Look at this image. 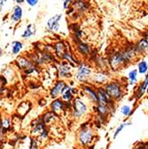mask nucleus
I'll use <instances>...</instances> for the list:
<instances>
[{
  "instance_id": "12",
  "label": "nucleus",
  "mask_w": 148,
  "mask_h": 149,
  "mask_svg": "<svg viewBox=\"0 0 148 149\" xmlns=\"http://www.w3.org/2000/svg\"><path fill=\"white\" fill-rule=\"evenodd\" d=\"M47 128V126L42 123V120H40V118H37L35 120H32V123H31V134L33 137L38 136L45 129Z\"/></svg>"
},
{
  "instance_id": "26",
  "label": "nucleus",
  "mask_w": 148,
  "mask_h": 149,
  "mask_svg": "<svg viewBox=\"0 0 148 149\" xmlns=\"http://www.w3.org/2000/svg\"><path fill=\"white\" fill-rule=\"evenodd\" d=\"M72 6H73V8H75V9H74L75 12H76V10H77V12L83 13V12H85V11L88 10L89 5H88V3H87V2L77 1V2H74V4H72Z\"/></svg>"
},
{
  "instance_id": "42",
  "label": "nucleus",
  "mask_w": 148,
  "mask_h": 149,
  "mask_svg": "<svg viewBox=\"0 0 148 149\" xmlns=\"http://www.w3.org/2000/svg\"><path fill=\"white\" fill-rule=\"evenodd\" d=\"M2 105H3V98H2L1 96H0V109H1Z\"/></svg>"
},
{
  "instance_id": "16",
  "label": "nucleus",
  "mask_w": 148,
  "mask_h": 149,
  "mask_svg": "<svg viewBox=\"0 0 148 149\" xmlns=\"http://www.w3.org/2000/svg\"><path fill=\"white\" fill-rule=\"evenodd\" d=\"M53 46H54V53H55V56L60 59H62L63 56L68 52V47H67L65 43L63 41L56 42Z\"/></svg>"
},
{
  "instance_id": "28",
  "label": "nucleus",
  "mask_w": 148,
  "mask_h": 149,
  "mask_svg": "<svg viewBox=\"0 0 148 149\" xmlns=\"http://www.w3.org/2000/svg\"><path fill=\"white\" fill-rule=\"evenodd\" d=\"M22 72L26 76H34V75H38L39 73V70H38V67L37 65L33 64L31 67H29L28 69L23 71Z\"/></svg>"
},
{
  "instance_id": "40",
  "label": "nucleus",
  "mask_w": 148,
  "mask_h": 149,
  "mask_svg": "<svg viewBox=\"0 0 148 149\" xmlns=\"http://www.w3.org/2000/svg\"><path fill=\"white\" fill-rule=\"evenodd\" d=\"M4 54H5V52H4V49H3L1 47H0V59H1V58L3 57Z\"/></svg>"
},
{
  "instance_id": "21",
  "label": "nucleus",
  "mask_w": 148,
  "mask_h": 149,
  "mask_svg": "<svg viewBox=\"0 0 148 149\" xmlns=\"http://www.w3.org/2000/svg\"><path fill=\"white\" fill-rule=\"evenodd\" d=\"M82 90H84V92L86 94H88V96L89 97V98L94 102V103H97V89L93 88L92 87L88 86V85H84L82 86Z\"/></svg>"
},
{
  "instance_id": "39",
  "label": "nucleus",
  "mask_w": 148,
  "mask_h": 149,
  "mask_svg": "<svg viewBox=\"0 0 148 149\" xmlns=\"http://www.w3.org/2000/svg\"><path fill=\"white\" fill-rule=\"evenodd\" d=\"M71 3H72V1H69V0H66V1L63 2V8L69 10V7L71 6Z\"/></svg>"
},
{
  "instance_id": "30",
  "label": "nucleus",
  "mask_w": 148,
  "mask_h": 149,
  "mask_svg": "<svg viewBox=\"0 0 148 149\" xmlns=\"http://www.w3.org/2000/svg\"><path fill=\"white\" fill-rule=\"evenodd\" d=\"M138 72L140 74H145L148 72V63L146 61H141L138 64Z\"/></svg>"
},
{
  "instance_id": "35",
  "label": "nucleus",
  "mask_w": 148,
  "mask_h": 149,
  "mask_svg": "<svg viewBox=\"0 0 148 149\" xmlns=\"http://www.w3.org/2000/svg\"><path fill=\"white\" fill-rule=\"evenodd\" d=\"M48 135H49V130H48L47 128H46L41 133L38 135V138L41 139L42 140H45V139H47L48 138Z\"/></svg>"
},
{
  "instance_id": "37",
  "label": "nucleus",
  "mask_w": 148,
  "mask_h": 149,
  "mask_svg": "<svg viewBox=\"0 0 148 149\" xmlns=\"http://www.w3.org/2000/svg\"><path fill=\"white\" fill-rule=\"evenodd\" d=\"M26 3L28 6L33 7V6H36L38 5V0H26Z\"/></svg>"
},
{
  "instance_id": "31",
  "label": "nucleus",
  "mask_w": 148,
  "mask_h": 149,
  "mask_svg": "<svg viewBox=\"0 0 148 149\" xmlns=\"http://www.w3.org/2000/svg\"><path fill=\"white\" fill-rule=\"evenodd\" d=\"M132 123H130V121H124V123H122V124H120L119 126H118V128L115 130V131H114V134H113V139H116L117 137H118V135L122 131V130L125 128V127H127V126H129V125H131Z\"/></svg>"
},
{
  "instance_id": "17",
  "label": "nucleus",
  "mask_w": 148,
  "mask_h": 149,
  "mask_svg": "<svg viewBox=\"0 0 148 149\" xmlns=\"http://www.w3.org/2000/svg\"><path fill=\"white\" fill-rule=\"evenodd\" d=\"M36 32H37V28H36L35 23H28L26 25L25 29L22 31L21 37L22 38H24V39H29L34 37L36 35Z\"/></svg>"
},
{
  "instance_id": "23",
  "label": "nucleus",
  "mask_w": 148,
  "mask_h": 149,
  "mask_svg": "<svg viewBox=\"0 0 148 149\" xmlns=\"http://www.w3.org/2000/svg\"><path fill=\"white\" fill-rule=\"evenodd\" d=\"M77 44V48H78V51L81 54V55H84V56H88L90 54L91 52V49H90V47L88 44L83 42L82 40H80L79 42H76Z\"/></svg>"
},
{
  "instance_id": "2",
  "label": "nucleus",
  "mask_w": 148,
  "mask_h": 149,
  "mask_svg": "<svg viewBox=\"0 0 148 149\" xmlns=\"http://www.w3.org/2000/svg\"><path fill=\"white\" fill-rule=\"evenodd\" d=\"M104 88L113 100H119L123 96V88L119 81H109L104 85Z\"/></svg>"
},
{
  "instance_id": "7",
  "label": "nucleus",
  "mask_w": 148,
  "mask_h": 149,
  "mask_svg": "<svg viewBox=\"0 0 148 149\" xmlns=\"http://www.w3.org/2000/svg\"><path fill=\"white\" fill-rule=\"evenodd\" d=\"M91 72L92 71H91L90 66L87 64L86 63H81L78 67V71L75 75L76 79L79 80V82H85L88 79V78L90 76Z\"/></svg>"
},
{
  "instance_id": "38",
  "label": "nucleus",
  "mask_w": 148,
  "mask_h": 149,
  "mask_svg": "<svg viewBox=\"0 0 148 149\" xmlns=\"http://www.w3.org/2000/svg\"><path fill=\"white\" fill-rule=\"evenodd\" d=\"M6 3H7L6 0H0V13H2L4 11V8H5Z\"/></svg>"
},
{
  "instance_id": "34",
  "label": "nucleus",
  "mask_w": 148,
  "mask_h": 149,
  "mask_svg": "<svg viewBox=\"0 0 148 149\" xmlns=\"http://www.w3.org/2000/svg\"><path fill=\"white\" fill-rule=\"evenodd\" d=\"M8 83H9V81L7 80V79L3 74H0V88H6Z\"/></svg>"
},
{
  "instance_id": "19",
  "label": "nucleus",
  "mask_w": 148,
  "mask_h": 149,
  "mask_svg": "<svg viewBox=\"0 0 148 149\" xmlns=\"http://www.w3.org/2000/svg\"><path fill=\"white\" fill-rule=\"evenodd\" d=\"M23 42L21 40H13L10 44V54L12 56H19L22 50L23 49Z\"/></svg>"
},
{
  "instance_id": "33",
  "label": "nucleus",
  "mask_w": 148,
  "mask_h": 149,
  "mask_svg": "<svg viewBox=\"0 0 148 149\" xmlns=\"http://www.w3.org/2000/svg\"><path fill=\"white\" fill-rule=\"evenodd\" d=\"M29 149H39V143H38V140L37 138H35V137L31 138Z\"/></svg>"
},
{
  "instance_id": "6",
  "label": "nucleus",
  "mask_w": 148,
  "mask_h": 149,
  "mask_svg": "<svg viewBox=\"0 0 148 149\" xmlns=\"http://www.w3.org/2000/svg\"><path fill=\"white\" fill-rule=\"evenodd\" d=\"M68 87L69 86L66 84V82L64 80L59 79L55 83V85L51 88V89L49 91V96L53 99H56V98H58V97L60 96V95L62 96V94L67 89Z\"/></svg>"
},
{
  "instance_id": "41",
  "label": "nucleus",
  "mask_w": 148,
  "mask_h": 149,
  "mask_svg": "<svg viewBox=\"0 0 148 149\" xmlns=\"http://www.w3.org/2000/svg\"><path fill=\"white\" fill-rule=\"evenodd\" d=\"M25 1H24V0H16V1H15V3H16V5H19V6H21L22 4H23Z\"/></svg>"
},
{
  "instance_id": "29",
  "label": "nucleus",
  "mask_w": 148,
  "mask_h": 149,
  "mask_svg": "<svg viewBox=\"0 0 148 149\" xmlns=\"http://www.w3.org/2000/svg\"><path fill=\"white\" fill-rule=\"evenodd\" d=\"M138 70L134 69V70H131L129 74H128V78L129 79V84L130 85H135L137 82H138Z\"/></svg>"
},
{
  "instance_id": "9",
  "label": "nucleus",
  "mask_w": 148,
  "mask_h": 149,
  "mask_svg": "<svg viewBox=\"0 0 148 149\" xmlns=\"http://www.w3.org/2000/svg\"><path fill=\"white\" fill-rule=\"evenodd\" d=\"M62 18H63V15H60V13L49 18L47 22V24H46L47 31L49 32H56L59 30L60 22H61Z\"/></svg>"
},
{
  "instance_id": "5",
  "label": "nucleus",
  "mask_w": 148,
  "mask_h": 149,
  "mask_svg": "<svg viewBox=\"0 0 148 149\" xmlns=\"http://www.w3.org/2000/svg\"><path fill=\"white\" fill-rule=\"evenodd\" d=\"M97 104H100V105H106L109 106L111 108H113V101L107 92L105 91V89L103 87H100L97 89Z\"/></svg>"
},
{
  "instance_id": "8",
  "label": "nucleus",
  "mask_w": 148,
  "mask_h": 149,
  "mask_svg": "<svg viewBox=\"0 0 148 149\" xmlns=\"http://www.w3.org/2000/svg\"><path fill=\"white\" fill-rule=\"evenodd\" d=\"M72 64L67 63L65 61L60 62L56 65V70H57V75L61 79L64 78H70L72 76Z\"/></svg>"
},
{
  "instance_id": "32",
  "label": "nucleus",
  "mask_w": 148,
  "mask_h": 149,
  "mask_svg": "<svg viewBox=\"0 0 148 149\" xmlns=\"http://www.w3.org/2000/svg\"><path fill=\"white\" fill-rule=\"evenodd\" d=\"M120 113H122V114L124 115L125 117H129L132 113V109L129 104H125L120 108Z\"/></svg>"
},
{
  "instance_id": "18",
  "label": "nucleus",
  "mask_w": 148,
  "mask_h": 149,
  "mask_svg": "<svg viewBox=\"0 0 148 149\" xmlns=\"http://www.w3.org/2000/svg\"><path fill=\"white\" fill-rule=\"evenodd\" d=\"M0 128L2 129V130L4 131V133L6 135H7L8 133H11L12 130H13L12 116H9V115L3 116L2 121H1V123H0Z\"/></svg>"
},
{
  "instance_id": "3",
  "label": "nucleus",
  "mask_w": 148,
  "mask_h": 149,
  "mask_svg": "<svg viewBox=\"0 0 148 149\" xmlns=\"http://www.w3.org/2000/svg\"><path fill=\"white\" fill-rule=\"evenodd\" d=\"M88 112V105L79 97H75L72 102V116L75 119H80Z\"/></svg>"
},
{
  "instance_id": "36",
  "label": "nucleus",
  "mask_w": 148,
  "mask_h": 149,
  "mask_svg": "<svg viewBox=\"0 0 148 149\" xmlns=\"http://www.w3.org/2000/svg\"><path fill=\"white\" fill-rule=\"evenodd\" d=\"M134 149H148V143L147 142H140L135 146Z\"/></svg>"
},
{
  "instance_id": "44",
  "label": "nucleus",
  "mask_w": 148,
  "mask_h": 149,
  "mask_svg": "<svg viewBox=\"0 0 148 149\" xmlns=\"http://www.w3.org/2000/svg\"><path fill=\"white\" fill-rule=\"evenodd\" d=\"M145 79H148V72H147L146 75H145Z\"/></svg>"
},
{
  "instance_id": "15",
  "label": "nucleus",
  "mask_w": 148,
  "mask_h": 149,
  "mask_svg": "<svg viewBox=\"0 0 148 149\" xmlns=\"http://www.w3.org/2000/svg\"><path fill=\"white\" fill-rule=\"evenodd\" d=\"M109 78H110V74L108 72L102 71V72H98L94 74L91 78V80L94 83H97V84H104V83L106 84Z\"/></svg>"
},
{
  "instance_id": "10",
  "label": "nucleus",
  "mask_w": 148,
  "mask_h": 149,
  "mask_svg": "<svg viewBox=\"0 0 148 149\" xmlns=\"http://www.w3.org/2000/svg\"><path fill=\"white\" fill-rule=\"evenodd\" d=\"M23 16V9L19 5H15L13 6L9 15V21L11 23H19Z\"/></svg>"
},
{
  "instance_id": "13",
  "label": "nucleus",
  "mask_w": 148,
  "mask_h": 149,
  "mask_svg": "<svg viewBox=\"0 0 148 149\" xmlns=\"http://www.w3.org/2000/svg\"><path fill=\"white\" fill-rule=\"evenodd\" d=\"M15 63L17 68L19 70H21L22 72L25 71L26 69H28L29 67H31V65L34 64L27 56H17L15 61Z\"/></svg>"
},
{
  "instance_id": "1",
  "label": "nucleus",
  "mask_w": 148,
  "mask_h": 149,
  "mask_svg": "<svg viewBox=\"0 0 148 149\" xmlns=\"http://www.w3.org/2000/svg\"><path fill=\"white\" fill-rule=\"evenodd\" d=\"M137 55H138V53L136 51L135 46L129 47L122 51H119V52L113 54L109 59L110 65L113 69L116 70L122 65H124L129 63Z\"/></svg>"
},
{
  "instance_id": "25",
  "label": "nucleus",
  "mask_w": 148,
  "mask_h": 149,
  "mask_svg": "<svg viewBox=\"0 0 148 149\" xmlns=\"http://www.w3.org/2000/svg\"><path fill=\"white\" fill-rule=\"evenodd\" d=\"M113 108L109 107V106H106V105H100V104H97V108H96V111L98 115L106 118L107 115H108L111 111H112Z\"/></svg>"
},
{
  "instance_id": "43",
  "label": "nucleus",
  "mask_w": 148,
  "mask_h": 149,
  "mask_svg": "<svg viewBox=\"0 0 148 149\" xmlns=\"http://www.w3.org/2000/svg\"><path fill=\"white\" fill-rule=\"evenodd\" d=\"M9 149H19L18 147H15V146H13V147H10Z\"/></svg>"
},
{
  "instance_id": "11",
  "label": "nucleus",
  "mask_w": 148,
  "mask_h": 149,
  "mask_svg": "<svg viewBox=\"0 0 148 149\" xmlns=\"http://www.w3.org/2000/svg\"><path fill=\"white\" fill-rule=\"evenodd\" d=\"M31 108H32V104L30 101H27V100L22 101L16 106L15 113L22 119L31 112Z\"/></svg>"
},
{
  "instance_id": "45",
  "label": "nucleus",
  "mask_w": 148,
  "mask_h": 149,
  "mask_svg": "<svg viewBox=\"0 0 148 149\" xmlns=\"http://www.w3.org/2000/svg\"><path fill=\"white\" fill-rule=\"evenodd\" d=\"M0 149H1V147H0Z\"/></svg>"
},
{
  "instance_id": "4",
  "label": "nucleus",
  "mask_w": 148,
  "mask_h": 149,
  "mask_svg": "<svg viewBox=\"0 0 148 149\" xmlns=\"http://www.w3.org/2000/svg\"><path fill=\"white\" fill-rule=\"evenodd\" d=\"M94 139V130L89 126H82L79 132V142L81 146H88Z\"/></svg>"
},
{
  "instance_id": "24",
  "label": "nucleus",
  "mask_w": 148,
  "mask_h": 149,
  "mask_svg": "<svg viewBox=\"0 0 148 149\" xmlns=\"http://www.w3.org/2000/svg\"><path fill=\"white\" fill-rule=\"evenodd\" d=\"M147 88H148V79H145V80L138 87L136 90V93H135L136 98H140L144 95V93L146 91Z\"/></svg>"
},
{
  "instance_id": "27",
  "label": "nucleus",
  "mask_w": 148,
  "mask_h": 149,
  "mask_svg": "<svg viewBox=\"0 0 148 149\" xmlns=\"http://www.w3.org/2000/svg\"><path fill=\"white\" fill-rule=\"evenodd\" d=\"M74 94L72 92V88L68 87L67 89L62 94V100L64 102V103H67V102H71L72 99H74Z\"/></svg>"
},
{
  "instance_id": "20",
  "label": "nucleus",
  "mask_w": 148,
  "mask_h": 149,
  "mask_svg": "<svg viewBox=\"0 0 148 149\" xmlns=\"http://www.w3.org/2000/svg\"><path fill=\"white\" fill-rule=\"evenodd\" d=\"M39 118L42 120V123L47 126V125H49L51 123H53V121H55L56 119L57 118V115L55 113H53L52 111H47L42 115H40Z\"/></svg>"
},
{
  "instance_id": "14",
  "label": "nucleus",
  "mask_w": 148,
  "mask_h": 149,
  "mask_svg": "<svg viewBox=\"0 0 148 149\" xmlns=\"http://www.w3.org/2000/svg\"><path fill=\"white\" fill-rule=\"evenodd\" d=\"M66 110L65 103L62 100V98L54 99L50 104V111L55 113L56 115L61 114L63 111Z\"/></svg>"
},
{
  "instance_id": "22",
  "label": "nucleus",
  "mask_w": 148,
  "mask_h": 149,
  "mask_svg": "<svg viewBox=\"0 0 148 149\" xmlns=\"http://www.w3.org/2000/svg\"><path fill=\"white\" fill-rule=\"evenodd\" d=\"M135 47H136V51L138 53V55L148 52V40L145 38L141 39L140 41L135 46Z\"/></svg>"
}]
</instances>
